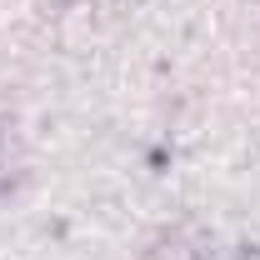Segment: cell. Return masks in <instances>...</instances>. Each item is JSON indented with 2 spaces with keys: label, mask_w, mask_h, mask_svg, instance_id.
I'll return each instance as SVG.
<instances>
[{
  "label": "cell",
  "mask_w": 260,
  "mask_h": 260,
  "mask_svg": "<svg viewBox=\"0 0 260 260\" xmlns=\"http://www.w3.org/2000/svg\"><path fill=\"white\" fill-rule=\"evenodd\" d=\"M150 260H200V255H195V250H185L180 240H165V245H160V250H155Z\"/></svg>",
  "instance_id": "7a4b0ae2"
},
{
  "label": "cell",
  "mask_w": 260,
  "mask_h": 260,
  "mask_svg": "<svg viewBox=\"0 0 260 260\" xmlns=\"http://www.w3.org/2000/svg\"><path fill=\"white\" fill-rule=\"evenodd\" d=\"M10 165H15V135H10V120L0 115V185L10 180Z\"/></svg>",
  "instance_id": "6da1fadb"
}]
</instances>
